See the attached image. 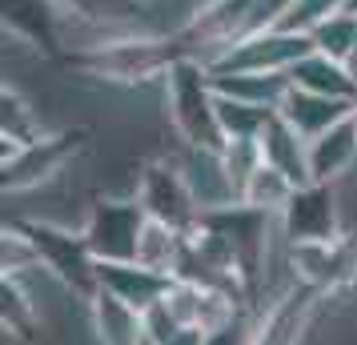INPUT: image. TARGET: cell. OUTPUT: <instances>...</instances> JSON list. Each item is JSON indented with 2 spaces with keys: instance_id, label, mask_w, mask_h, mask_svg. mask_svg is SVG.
Wrapping results in <instances>:
<instances>
[{
  "instance_id": "3957f363",
  "label": "cell",
  "mask_w": 357,
  "mask_h": 345,
  "mask_svg": "<svg viewBox=\"0 0 357 345\" xmlns=\"http://www.w3.org/2000/svg\"><path fill=\"white\" fill-rule=\"evenodd\" d=\"M24 237H29V245L36 253V265L49 273L56 285H65L68 293L77 297H89L97 293V257L89 253L84 245L81 229H68L61 221H24L20 225Z\"/></svg>"
},
{
  "instance_id": "7402d4cb",
  "label": "cell",
  "mask_w": 357,
  "mask_h": 345,
  "mask_svg": "<svg viewBox=\"0 0 357 345\" xmlns=\"http://www.w3.org/2000/svg\"><path fill=\"white\" fill-rule=\"evenodd\" d=\"M0 137H4V148H17V145L36 141V137H45L40 113L20 97L17 89H4V97H0Z\"/></svg>"
},
{
  "instance_id": "e0dca14e",
  "label": "cell",
  "mask_w": 357,
  "mask_h": 345,
  "mask_svg": "<svg viewBox=\"0 0 357 345\" xmlns=\"http://www.w3.org/2000/svg\"><path fill=\"white\" fill-rule=\"evenodd\" d=\"M257 145H261V161L265 164L281 169V173H285L289 181H297V185L309 181V141L293 129L281 113L269 116V125L261 129Z\"/></svg>"
},
{
  "instance_id": "ffe728a7",
  "label": "cell",
  "mask_w": 357,
  "mask_h": 345,
  "mask_svg": "<svg viewBox=\"0 0 357 345\" xmlns=\"http://www.w3.org/2000/svg\"><path fill=\"white\" fill-rule=\"evenodd\" d=\"M293 193H297V181H289L281 169H273V164L261 161L241 185V205L261 209V213H269V217H281V209L289 205Z\"/></svg>"
},
{
  "instance_id": "7a4b0ae2",
  "label": "cell",
  "mask_w": 357,
  "mask_h": 345,
  "mask_svg": "<svg viewBox=\"0 0 357 345\" xmlns=\"http://www.w3.org/2000/svg\"><path fill=\"white\" fill-rule=\"evenodd\" d=\"M201 225L209 233H217L225 241L229 257L237 265V273L245 281V293L253 297L257 285H265V269H269V245L273 237H281L277 229V217L261 213V209H249V205H229V209H217V213H205Z\"/></svg>"
},
{
  "instance_id": "2e32d148",
  "label": "cell",
  "mask_w": 357,
  "mask_h": 345,
  "mask_svg": "<svg viewBox=\"0 0 357 345\" xmlns=\"http://www.w3.org/2000/svg\"><path fill=\"white\" fill-rule=\"evenodd\" d=\"M89 329L97 345H141L145 342V313H137L132 305L116 301L113 293H97L89 297Z\"/></svg>"
},
{
  "instance_id": "8fae6325",
  "label": "cell",
  "mask_w": 357,
  "mask_h": 345,
  "mask_svg": "<svg viewBox=\"0 0 357 345\" xmlns=\"http://www.w3.org/2000/svg\"><path fill=\"white\" fill-rule=\"evenodd\" d=\"M61 20H65L61 0H4V33L17 45L56 52V45L65 40Z\"/></svg>"
},
{
  "instance_id": "5b68a950",
  "label": "cell",
  "mask_w": 357,
  "mask_h": 345,
  "mask_svg": "<svg viewBox=\"0 0 357 345\" xmlns=\"http://www.w3.org/2000/svg\"><path fill=\"white\" fill-rule=\"evenodd\" d=\"M132 197L141 201L149 221H161V225H173L185 233L197 229V221H201V205L193 201L173 157H153L141 164L137 181H132Z\"/></svg>"
},
{
  "instance_id": "83f0119b",
  "label": "cell",
  "mask_w": 357,
  "mask_h": 345,
  "mask_svg": "<svg viewBox=\"0 0 357 345\" xmlns=\"http://www.w3.org/2000/svg\"><path fill=\"white\" fill-rule=\"evenodd\" d=\"M349 13H357V0H349Z\"/></svg>"
},
{
  "instance_id": "ba28073f",
  "label": "cell",
  "mask_w": 357,
  "mask_h": 345,
  "mask_svg": "<svg viewBox=\"0 0 357 345\" xmlns=\"http://www.w3.org/2000/svg\"><path fill=\"white\" fill-rule=\"evenodd\" d=\"M313 52V36L305 33H289V29H265L237 40L233 49H225L217 61H209L213 72H285Z\"/></svg>"
},
{
  "instance_id": "603a6c76",
  "label": "cell",
  "mask_w": 357,
  "mask_h": 345,
  "mask_svg": "<svg viewBox=\"0 0 357 345\" xmlns=\"http://www.w3.org/2000/svg\"><path fill=\"white\" fill-rule=\"evenodd\" d=\"M269 109H257V105H245V100L221 97L217 93V121H221V137L229 141H257L261 129L269 125Z\"/></svg>"
},
{
  "instance_id": "ac0fdd59",
  "label": "cell",
  "mask_w": 357,
  "mask_h": 345,
  "mask_svg": "<svg viewBox=\"0 0 357 345\" xmlns=\"http://www.w3.org/2000/svg\"><path fill=\"white\" fill-rule=\"evenodd\" d=\"M289 84L305 89V93H321V97H337V100H357V77L349 72L345 61H333L325 52H305L297 65L289 68Z\"/></svg>"
},
{
  "instance_id": "9a60e30c",
  "label": "cell",
  "mask_w": 357,
  "mask_h": 345,
  "mask_svg": "<svg viewBox=\"0 0 357 345\" xmlns=\"http://www.w3.org/2000/svg\"><path fill=\"white\" fill-rule=\"evenodd\" d=\"M277 113L285 116V121H289L305 141H313V137H321L325 129H333L337 121L354 116L357 113V100L321 97V93H305V89H293V84H289V93H285V100H281V109H277Z\"/></svg>"
},
{
  "instance_id": "4316f807",
  "label": "cell",
  "mask_w": 357,
  "mask_h": 345,
  "mask_svg": "<svg viewBox=\"0 0 357 345\" xmlns=\"http://www.w3.org/2000/svg\"><path fill=\"white\" fill-rule=\"evenodd\" d=\"M345 65H349V72L357 77V45H354V52H349V61H345Z\"/></svg>"
},
{
  "instance_id": "d6986e66",
  "label": "cell",
  "mask_w": 357,
  "mask_h": 345,
  "mask_svg": "<svg viewBox=\"0 0 357 345\" xmlns=\"http://www.w3.org/2000/svg\"><path fill=\"white\" fill-rule=\"evenodd\" d=\"M213 84H217L221 97L245 100V105H257V109H269V113H277L285 93H289L285 72H213Z\"/></svg>"
},
{
  "instance_id": "277c9868",
  "label": "cell",
  "mask_w": 357,
  "mask_h": 345,
  "mask_svg": "<svg viewBox=\"0 0 357 345\" xmlns=\"http://www.w3.org/2000/svg\"><path fill=\"white\" fill-rule=\"evenodd\" d=\"M145 225H149V213L141 209V201L132 193H125V197H97L81 221V237L89 245V253L97 257V265L137 261Z\"/></svg>"
},
{
  "instance_id": "7c38bea8",
  "label": "cell",
  "mask_w": 357,
  "mask_h": 345,
  "mask_svg": "<svg viewBox=\"0 0 357 345\" xmlns=\"http://www.w3.org/2000/svg\"><path fill=\"white\" fill-rule=\"evenodd\" d=\"M97 289L113 293L116 301L132 305L137 313H149L153 305H161L169 297L173 277H165L157 269H145L141 261H113L97 269Z\"/></svg>"
},
{
  "instance_id": "5bb4252c",
  "label": "cell",
  "mask_w": 357,
  "mask_h": 345,
  "mask_svg": "<svg viewBox=\"0 0 357 345\" xmlns=\"http://www.w3.org/2000/svg\"><path fill=\"white\" fill-rule=\"evenodd\" d=\"M357 169V113L309 141V181L337 185Z\"/></svg>"
},
{
  "instance_id": "30bf717a",
  "label": "cell",
  "mask_w": 357,
  "mask_h": 345,
  "mask_svg": "<svg viewBox=\"0 0 357 345\" xmlns=\"http://www.w3.org/2000/svg\"><path fill=\"white\" fill-rule=\"evenodd\" d=\"M289 269L313 293H337L357 281V249L345 237L321 245H289Z\"/></svg>"
},
{
  "instance_id": "9c48e42d",
  "label": "cell",
  "mask_w": 357,
  "mask_h": 345,
  "mask_svg": "<svg viewBox=\"0 0 357 345\" xmlns=\"http://www.w3.org/2000/svg\"><path fill=\"white\" fill-rule=\"evenodd\" d=\"M169 157L177 161L181 177H185V185H189V193H193V201L201 205V217L217 213V209H229V205L241 201L237 181H233V169H229L221 148L181 145L177 153H169Z\"/></svg>"
},
{
  "instance_id": "484cf974",
  "label": "cell",
  "mask_w": 357,
  "mask_h": 345,
  "mask_svg": "<svg viewBox=\"0 0 357 345\" xmlns=\"http://www.w3.org/2000/svg\"><path fill=\"white\" fill-rule=\"evenodd\" d=\"M165 345H205V329H197V325H185V329H177L173 337Z\"/></svg>"
},
{
  "instance_id": "52a82bcc",
  "label": "cell",
  "mask_w": 357,
  "mask_h": 345,
  "mask_svg": "<svg viewBox=\"0 0 357 345\" xmlns=\"http://www.w3.org/2000/svg\"><path fill=\"white\" fill-rule=\"evenodd\" d=\"M77 145H81V132H45L29 145L4 148V189L8 193L45 189L73 164Z\"/></svg>"
},
{
  "instance_id": "f1b7e54d",
  "label": "cell",
  "mask_w": 357,
  "mask_h": 345,
  "mask_svg": "<svg viewBox=\"0 0 357 345\" xmlns=\"http://www.w3.org/2000/svg\"><path fill=\"white\" fill-rule=\"evenodd\" d=\"M141 345H153V342H141Z\"/></svg>"
},
{
  "instance_id": "d4e9b609",
  "label": "cell",
  "mask_w": 357,
  "mask_h": 345,
  "mask_svg": "<svg viewBox=\"0 0 357 345\" xmlns=\"http://www.w3.org/2000/svg\"><path fill=\"white\" fill-rule=\"evenodd\" d=\"M341 8H349V0H293V8L285 13L281 29L309 36L317 24H325V20L333 17V13H341Z\"/></svg>"
},
{
  "instance_id": "4fadbf2b",
  "label": "cell",
  "mask_w": 357,
  "mask_h": 345,
  "mask_svg": "<svg viewBox=\"0 0 357 345\" xmlns=\"http://www.w3.org/2000/svg\"><path fill=\"white\" fill-rule=\"evenodd\" d=\"M65 17H73L77 24L93 29L105 40H116V36L129 33H145L141 20H145V0H61ZM97 49V45H93Z\"/></svg>"
},
{
  "instance_id": "6da1fadb",
  "label": "cell",
  "mask_w": 357,
  "mask_h": 345,
  "mask_svg": "<svg viewBox=\"0 0 357 345\" xmlns=\"http://www.w3.org/2000/svg\"><path fill=\"white\" fill-rule=\"evenodd\" d=\"M165 113L181 145L197 148H225L221 121H217V84L205 61L197 56H173L161 77Z\"/></svg>"
},
{
  "instance_id": "44dd1931",
  "label": "cell",
  "mask_w": 357,
  "mask_h": 345,
  "mask_svg": "<svg viewBox=\"0 0 357 345\" xmlns=\"http://www.w3.org/2000/svg\"><path fill=\"white\" fill-rule=\"evenodd\" d=\"M185 241H189L185 229H173V225H161V221H149L145 233H141L137 261L145 265V269H157V273L177 281V265H181V253H185Z\"/></svg>"
},
{
  "instance_id": "cb8c5ba5",
  "label": "cell",
  "mask_w": 357,
  "mask_h": 345,
  "mask_svg": "<svg viewBox=\"0 0 357 345\" xmlns=\"http://www.w3.org/2000/svg\"><path fill=\"white\" fill-rule=\"evenodd\" d=\"M309 36H313V49L317 52L333 56V61H349V52H354V45H357V13L341 8V13H333L325 24H317Z\"/></svg>"
},
{
  "instance_id": "8992f818",
  "label": "cell",
  "mask_w": 357,
  "mask_h": 345,
  "mask_svg": "<svg viewBox=\"0 0 357 345\" xmlns=\"http://www.w3.org/2000/svg\"><path fill=\"white\" fill-rule=\"evenodd\" d=\"M277 229L285 245H321L341 237V197L337 185L305 181L277 217Z\"/></svg>"
}]
</instances>
